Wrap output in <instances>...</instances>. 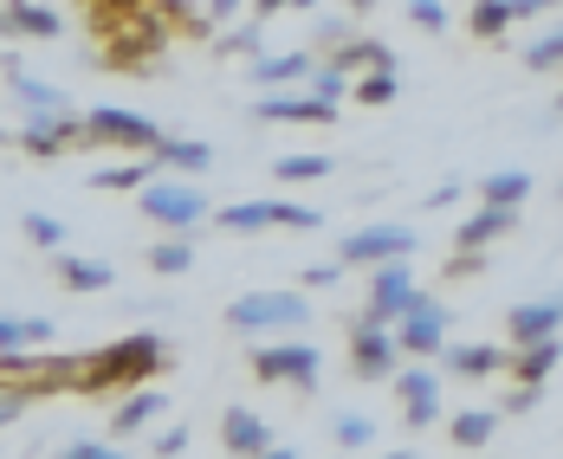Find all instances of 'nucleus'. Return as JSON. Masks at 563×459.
I'll return each instance as SVG.
<instances>
[{"instance_id": "nucleus-1", "label": "nucleus", "mask_w": 563, "mask_h": 459, "mask_svg": "<svg viewBox=\"0 0 563 459\" xmlns=\"http://www.w3.org/2000/svg\"><path fill=\"white\" fill-rule=\"evenodd\" d=\"M163 362H169V344H163L156 331H136V337H117V344H104L98 356H85V362H78V389H85V395H123V389L150 382Z\"/></svg>"}, {"instance_id": "nucleus-2", "label": "nucleus", "mask_w": 563, "mask_h": 459, "mask_svg": "<svg viewBox=\"0 0 563 459\" xmlns=\"http://www.w3.org/2000/svg\"><path fill=\"white\" fill-rule=\"evenodd\" d=\"M98 40H104V65L111 71H150L156 58L169 53V40H175V20L150 0V7H136V13H117L111 26H98Z\"/></svg>"}, {"instance_id": "nucleus-3", "label": "nucleus", "mask_w": 563, "mask_h": 459, "mask_svg": "<svg viewBox=\"0 0 563 459\" xmlns=\"http://www.w3.org/2000/svg\"><path fill=\"white\" fill-rule=\"evenodd\" d=\"M136 214L163 233H195L201 221H214V201L201 194V175L163 169L150 188H136Z\"/></svg>"}, {"instance_id": "nucleus-4", "label": "nucleus", "mask_w": 563, "mask_h": 459, "mask_svg": "<svg viewBox=\"0 0 563 459\" xmlns=\"http://www.w3.org/2000/svg\"><path fill=\"white\" fill-rule=\"evenodd\" d=\"M227 331L240 337H285V331H305L311 324V298L305 291H246L221 311Z\"/></svg>"}, {"instance_id": "nucleus-5", "label": "nucleus", "mask_w": 563, "mask_h": 459, "mask_svg": "<svg viewBox=\"0 0 563 459\" xmlns=\"http://www.w3.org/2000/svg\"><path fill=\"white\" fill-rule=\"evenodd\" d=\"M343 349H350V376L356 382H389L401 369V344H395V324H383L369 304L343 317Z\"/></svg>"}, {"instance_id": "nucleus-6", "label": "nucleus", "mask_w": 563, "mask_h": 459, "mask_svg": "<svg viewBox=\"0 0 563 459\" xmlns=\"http://www.w3.org/2000/svg\"><path fill=\"white\" fill-rule=\"evenodd\" d=\"M246 362H253L260 382H285V389H298V395H318V376H324V349L305 344L298 331H285V337H273V344H260Z\"/></svg>"}, {"instance_id": "nucleus-7", "label": "nucleus", "mask_w": 563, "mask_h": 459, "mask_svg": "<svg viewBox=\"0 0 563 459\" xmlns=\"http://www.w3.org/2000/svg\"><path fill=\"white\" fill-rule=\"evenodd\" d=\"M395 402H401V421H408V434H428L434 421H441V362L434 356H401V369L389 376Z\"/></svg>"}, {"instance_id": "nucleus-8", "label": "nucleus", "mask_w": 563, "mask_h": 459, "mask_svg": "<svg viewBox=\"0 0 563 459\" xmlns=\"http://www.w3.org/2000/svg\"><path fill=\"white\" fill-rule=\"evenodd\" d=\"M163 123L123 111V104H91L85 111V149H123V156H156Z\"/></svg>"}, {"instance_id": "nucleus-9", "label": "nucleus", "mask_w": 563, "mask_h": 459, "mask_svg": "<svg viewBox=\"0 0 563 459\" xmlns=\"http://www.w3.org/2000/svg\"><path fill=\"white\" fill-rule=\"evenodd\" d=\"M421 246V233L408 227V221H369V227L343 233L338 239V259L343 272H356V266H383V259H408Z\"/></svg>"}, {"instance_id": "nucleus-10", "label": "nucleus", "mask_w": 563, "mask_h": 459, "mask_svg": "<svg viewBox=\"0 0 563 459\" xmlns=\"http://www.w3.org/2000/svg\"><path fill=\"white\" fill-rule=\"evenodd\" d=\"M7 143L33 163H53L65 149H85V111H26V130Z\"/></svg>"}, {"instance_id": "nucleus-11", "label": "nucleus", "mask_w": 563, "mask_h": 459, "mask_svg": "<svg viewBox=\"0 0 563 459\" xmlns=\"http://www.w3.org/2000/svg\"><path fill=\"white\" fill-rule=\"evenodd\" d=\"M428 291L415 286V272H408V259H383V266H369V311L383 317V324H395V317H408L415 304H421Z\"/></svg>"}, {"instance_id": "nucleus-12", "label": "nucleus", "mask_w": 563, "mask_h": 459, "mask_svg": "<svg viewBox=\"0 0 563 459\" xmlns=\"http://www.w3.org/2000/svg\"><path fill=\"white\" fill-rule=\"evenodd\" d=\"M395 344H401V356H441L448 349V304L421 298L408 317H395Z\"/></svg>"}, {"instance_id": "nucleus-13", "label": "nucleus", "mask_w": 563, "mask_h": 459, "mask_svg": "<svg viewBox=\"0 0 563 459\" xmlns=\"http://www.w3.org/2000/svg\"><path fill=\"white\" fill-rule=\"evenodd\" d=\"M163 414H169V395H163V389H150V382L123 389V402L111 407V440H136V434H150Z\"/></svg>"}, {"instance_id": "nucleus-14", "label": "nucleus", "mask_w": 563, "mask_h": 459, "mask_svg": "<svg viewBox=\"0 0 563 459\" xmlns=\"http://www.w3.org/2000/svg\"><path fill=\"white\" fill-rule=\"evenodd\" d=\"M253 116L260 123H338V104L331 98H318V91H291V98H279V91H266V98H253Z\"/></svg>"}, {"instance_id": "nucleus-15", "label": "nucleus", "mask_w": 563, "mask_h": 459, "mask_svg": "<svg viewBox=\"0 0 563 459\" xmlns=\"http://www.w3.org/2000/svg\"><path fill=\"white\" fill-rule=\"evenodd\" d=\"M434 362H441L448 376H460V382H486V376H506L511 349H499V344H448Z\"/></svg>"}, {"instance_id": "nucleus-16", "label": "nucleus", "mask_w": 563, "mask_h": 459, "mask_svg": "<svg viewBox=\"0 0 563 459\" xmlns=\"http://www.w3.org/2000/svg\"><path fill=\"white\" fill-rule=\"evenodd\" d=\"M558 331H563V298H531V304L506 311V344H538V337H558Z\"/></svg>"}, {"instance_id": "nucleus-17", "label": "nucleus", "mask_w": 563, "mask_h": 459, "mask_svg": "<svg viewBox=\"0 0 563 459\" xmlns=\"http://www.w3.org/2000/svg\"><path fill=\"white\" fill-rule=\"evenodd\" d=\"M221 447L227 454H279V440H273V427L253 414V407H227L221 414Z\"/></svg>"}, {"instance_id": "nucleus-18", "label": "nucleus", "mask_w": 563, "mask_h": 459, "mask_svg": "<svg viewBox=\"0 0 563 459\" xmlns=\"http://www.w3.org/2000/svg\"><path fill=\"white\" fill-rule=\"evenodd\" d=\"M318 71V53L311 46H291V53H266V58H253V91H273V85H305Z\"/></svg>"}, {"instance_id": "nucleus-19", "label": "nucleus", "mask_w": 563, "mask_h": 459, "mask_svg": "<svg viewBox=\"0 0 563 459\" xmlns=\"http://www.w3.org/2000/svg\"><path fill=\"white\" fill-rule=\"evenodd\" d=\"M518 227V208H493V201H479V214H466L460 233H453V246H473V253H493L506 233Z\"/></svg>"}, {"instance_id": "nucleus-20", "label": "nucleus", "mask_w": 563, "mask_h": 459, "mask_svg": "<svg viewBox=\"0 0 563 459\" xmlns=\"http://www.w3.org/2000/svg\"><path fill=\"white\" fill-rule=\"evenodd\" d=\"M558 362H563V331H558V337H538V344H511L506 376H511V382H551V376H558Z\"/></svg>"}, {"instance_id": "nucleus-21", "label": "nucleus", "mask_w": 563, "mask_h": 459, "mask_svg": "<svg viewBox=\"0 0 563 459\" xmlns=\"http://www.w3.org/2000/svg\"><path fill=\"white\" fill-rule=\"evenodd\" d=\"M448 440L460 454H479V447H493L499 440V407H460L448 421Z\"/></svg>"}, {"instance_id": "nucleus-22", "label": "nucleus", "mask_w": 563, "mask_h": 459, "mask_svg": "<svg viewBox=\"0 0 563 459\" xmlns=\"http://www.w3.org/2000/svg\"><path fill=\"white\" fill-rule=\"evenodd\" d=\"M214 227L221 233H273L279 227V201H227V208H214Z\"/></svg>"}, {"instance_id": "nucleus-23", "label": "nucleus", "mask_w": 563, "mask_h": 459, "mask_svg": "<svg viewBox=\"0 0 563 459\" xmlns=\"http://www.w3.org/2000/svg\"><path fill=\"white\" fill-rule=\"evenodd\" d=\"M156 156H163V169H175V175H208L214 169V143H201V136H163Z\"/></svg>"}, {"instance_id": "nucleus-24", "label": "nucleus", "mask_w": 563, "mask_h": 459, "mask_svg": "<svg viewBox=\"0 0 563 459\" xmlns=\"http://www.w3.org/2000/svg\"><path fill=\"white\" fill-rule=\"evenodd\" d=\"M58 259V286L65 291H111L117 272L104 266V259H85V253H53Z\"/></svg>"}, {"instance_id": "nucleus-25", "label": "nucleus", "mask_w": 563, "mask_h": 459, "mask_svg": "<svg viewBox=\"0 0 563 459\" xmlns=\"http://www.w3.org/2000/svg\"><path fill=\"white\" fill-rule=\"evenodd\" d=\"M143 259H150L156 279H188V272H195V233H169V239H156Z\"/></svg>"}, {"instance_id": "nucleus-26", "label": "nucleus", "mask_w": 563, "mask_h": 459, "mask_svg": "<svg viewBox=\"0 0 563 459\" xmlns=\"http://www.w3.org/2000/svg\"><path fill=\"white\" fill-rule=\"evenodd\" d=\"M156 175H163V156H130V163H117V169H98L91 188H104V194H123V188H130V194H136V188H150Z\"/></svg>"}, {"instance_id": "nucleus-27", "label": "nucleus", "mask_w": 563, "mask_h": 459, "mask_svg": "<svg viewBox=\"0 0 563 459\" xmlns=\"http://www.w3.org/2000/svg\"><path fill=\"white\" fill-rule=\"evenodd\" d=\"M511 20H518V13H511V0H473V7H466V33H473V40H486V46H499V40H506Z\"/></svg>"}, {"instance_id": "nucleus-28", "label": "nucleus", "mask_w": 563, "mask_h": 459, "mask_svg": "<svg viewBox=\"0 0 563 459\" xmlns=\"http://www.w3.org/2000/svg\"><path fill=\"white\" fill-rule=\"evenodd\" d=\"M331 175H338V163H331V156H311V149H291V156H279V163H273V181H285V188L331 181Z\"/></svg>"}, {"instance_id": "nucleus-29", "label": "nucleus", "mask_w": 563, "mask_h": 459, "mask_svg": "<svg viewBox=\"0 0 563 459\" xmlns=\"http://www.w3.org/2000/svg\"><path fill=\"white\" fill-rule=\"evenodd\" d=\"M479 201H493V208H525V194H531V175L525 169H493L479 188H473Z\"/></svg>"}, {"instance_id": "nucleus-30", "label": "nucleus", "mask_w": 563, "mask_h": 459, "mask_svg": "<svg viewBox=\"0 0 563 459\" xmlns=\"http://www.w3.org/2000/svg\"><path fill=\"white\" fill-rule=\"evenodd\" d=\"M395 91H401V71H395V65H376V71H356V85H350V98H356V104H369V111H383V104H395Z\"/></svg>"}, {"instance_id": "nucleus-31", "label": "nucleus", "mask_w": 563, "mask_h": 459, "mask_svg": "<svg viewBox=\"0 0 563 459\" xmlns=\"http://www.w3.org/2000/svg\"><path fill=\"white\" fill-rule=\"evenodd\" d=\"M7 85H13V104H26V111H71V104H65V91L46 85V78H33V71H13Z\"/></svg>"}, {"instance_id": "nucleus-32", "label": "nucleus", "mask_w": 563, "mask_h": 459, "mask_svg": "<svg viewBox=\"0 0 563 459\" xmlns=\"http://www.w3.org/2000/svg\"><path fill=\"white\" fill-rule=\"evenodd\" d=\"M7 13H13V33H20V40H58L53 7H40V0H7Z\"/></svg>"}, {"instance_id": "nucleus-33", "label": "nucleus", "mask_w": 563, "mask_h": 459, "mask_svg": "<svg viewBox=\"0 0 563 459\" xmlns=\"http://www.w3.org/2000/svg\"><path fill=\"white\" fill-rule=\"evenodd\" d=\"M214 53H221V58H266V20L253 13L246 26H233V33H221V40H214Z\"/></svg>"}, {"instance_id": "nucleus-34", "label": "nucleus", "mask_w": 563, "mask_h": 459, "mask_svg": "<svg viewBox=\"0 0 563 459\" xmlns=\"http://www.w3.org/2000/svg\"><path fill=\"white\" fill-rule=\"evenodd\" d=\"M338 65L356 78V71H376V65H395V53L383 46V40H363V33H350L343 40V53H338Z\"/></svg>"}, {"instance_id": "nucleus-35", "label": "nucleus", "mask_w": 563, "mask_h": 459, "mask_svg": "<svg viewBox=\"0 0 563 459\" xmlns=\"http://www.w3.org/2000/svg\"><path fill=\"white\" fill-rule=\"evenodd\" d=\"M20 233H26V246H33V253H65V221L40 214V208H26V214H20Z\"/></svg>"}, {"instance_id": "nucleus-36", "label": "nucleus", "mask_w": 563, "mask_h": 459, "mask_svg": "<svg viewBox=\"0 0 563 459\" xmlns=\"http://www.w3.org/2000/svg\"><path fill=\"white\" fill-rule=\"evenodd\" d=\"M26 344H53V324L46 317H0V356Z\"/></svg>"}, {"instance_id": "nucleus-37", "label": "nucleus", "mask_w": 563, "mask_h": 459, "mask_svg": "<svg viewBox=\"0 0 563 459\" xmlns=\"http://www.w3.org/2000/svg\"><path fill=\"white\" fill-rule=\"evenodd\" d=\"M350 85H356V78L343 71L338 58H318V71L305 78V91H318V98H331V104H343V98H350Z\"/></svg>"}, {"instance_id": "nucleus-38", "label": "nucleus", "mask_w": 563, "mask_h": 459, "mask_svg": "<svg viewBox=\"0 0 563 459\" xmlns=\"http://www.w3.org/2000/svg\"><path fill=\"white\" fill-rule=\"evenodd\" d=\"M525 71H563V26H544L525 46Z\"/></svg>"}, {"instance_id": "nucleus-39", "label": "nucleus", "mask_w": 563, "mask_h": 459, "mask_svg": "<svg viewBox=\"0 0 563 459\" xmlns=\"http://www.w3.org/2000/svg\"><path fill=\"white\" fill-rule=\"evenodd\" d=\"M156 7L169 13L175 26H188L195 40H214V13H208V7H195V0H156Z\"/></svg>"}, {"instance_id": "nucleus-40", "label": "nucleus", "mask_w": 563, "mask_h": 459, "mask_svg": "<svg viewBox=\"0 0 563 459\" xmlns=\"http://www.w3.org/2000/svg\"><path fill=\"white\" fill-rule=\"evenodd\" d=\"M331 440L350 447V454H363V447L376 440V421H369V414H338V421H331Z\"/></svg>"}, {"instance_id": "nucleus-41", "label": "nucleus", "mask_w": 563, "mask_h": 459, "mask_svg": "<svg viewBox=\"0 0 563 459\" xmlns=\"http://www.w3.org/2000/svg\"><path fill=\"white\" fill-rule=\"evenodd\" d=\"M40 395H46V389H40L33 376H26V382H7V389H0V427H13V421L26 414V402H40Z\"/></svg>"}, {"instance_id": "nucleus-42", "label": "nucleus", "mask_w": 563, "mask_h": 459, "mask_svg": "<svg viewBox=\"0 0 563 459\" xmlns=\"http://www.w3.org/2000/svg\"><path fill=\"white\" fill-rule=\"evenodd\" d=\"M343 40H350V20H338V13H324V20L311 26V53H318V58H338Z\"/></svg>"}, {"instance_id": "nucleus-43", "label": "nucleus", "mask_w": 563, "mask_h": 459, "mask_svg": "<svg viewBox=\"0 0 563 459\" xmlns=\"http://www.w3.org/2000/svg\"><path fill=\"white\" fill-rule=\"evenodd\" d=\"M408 20L421 33H448V0H408Z\"/></svg>"}, {"instance_id": "nucleus-44", "label": "nucleus", "mask_w": 563, "mask_h": 459, "mask_svg": "<svg viewBox=\"0 0 563 459\" xmlns=\"http://www.w3.org/2000/svg\"><path fill=\"white\" fill-rule=\"evenodd\" d=\"M279 227L318 233V227H324V214H318V208H305V201H279Z\"/></svg>"}, {"instance_id": "nucleus-45", "label": "nucleus", "mask_w": 563, "mask_h": 459, "mask_svg": "<svg viewBox=\"0 0 563 459\" xmlns=\"http://www.w3.org/2000/svg\"><path fill=\"white\" fill-rule=\"evenodd\" d=\"M538 402H544V382H511V395H506L499 414H531Z\"/></svg>"}, {"instance_id": "nucleus-46", "label": "nucleus", "mask_w": 563, "mask_h": 459, "mask_svg": "<svg viewBox=\"0 0 563 459\" xmlns=\"http://www.w3.org/2000/svg\"><path fill=\"white\" fill-rule=\"evenodd\" d=\"M181 447H188V427H181V421H169V427L150 434V454H181Z\"/></svg>"}, {"instance_id": "nucleus-47", "label": "nucleus", "mask_w": 563, "mask_h": 459, "mask_svg": "<svg viewBox=\"0 0 563 459\" xmlns=\"http://www.w3.org/2000/svg\"><path fill=\"white\" fill-rule=\"evenodd\" d=\"M65 459H117V454H111V440H85V434H78V440L65 447Z\"/></svg>"}, {"instance_id": "nucleus-48", "label": "nucleus", "mask_w": 563, "mask_h": 459, "mask_svg": "<svg viewBox=\"0 0 563 459\" xmlns=\"http://www.w3.org/2000/svg\"><path fill=\"white\" fill-rule=\"evenodd\" d=\"M460 194H466V188H460V181H441V188H428V194H421V208H428V214H434V208H453V201H460Z\"/></svg>"}, {"instance_id": "nucleus-49", "label": "nucleus", "mask_w": 563, "mask_h": 459, "mask_svg": "<svg viewBox=\"0 0 563 459\" xmlns=\"http://www.w3.org/2000/svg\"><path fill=\"white\" fill-rule=\"evenodd\" d=\"M338 279H343V259H324V266H311V272H305V286H311V291L338 286Z\"/></svg>"}, {"instance_id": "nucleus-50", "label": "nucleus", "mask_w": 563, "mask_h": 459, "mask_svg": "<svg viewBox=\"0 0 563 459\" xmlns=\"http://www.w3.org/2000/svg\"><path fill=\"white\" fill-rule=\"evenodd\" d=\"M563 0H511V13H518V20H538V13H558Z\"/></svg>"}, {"instance_id": "nucleus-51", "label": "nucleus", "mask_w": 563, "mask_h": 459, "mask_svg": "<svg viewBox=\"0 0 563 459\" xmlns=\"http://www.w3.org/2000/svg\"><path fill=\"white\" fill-rule=\"evenodd\" d=\"M208 13H214V26H221V20H233V13H240V0H208Z\"/></svg>"}, {"instance_id": "nucleus-52", "label": "nucleus", "mask_w": 563, "mask_h": 459, "mask_svg": "<svg viewBox=\"0 0 563 459\" xmlns=\"http://www.w3.org/2000/svg\"><path fill=\"white\" fill-rule=\"evenodd\" d=\"M285 7H291V0H253V13H260V20H273V13H285Z\"/></svg>"}, {"instance_id": "nucleus-53", "label": "nucleus", "mask_w": 563, "mask_h": 459, "mask_svg": "<svg viewBox=\"0 0 563 459\" xmlns=\"http://www.w3.org/2000/svg\"><path fill=\"white\" fill-rule=\"evenodd\" d=\"M0 40H20V33H13V13H7V0H0Z\"/></svg>"}, {"instance_id": "nucleus-54", "label": "nucleus", "mask_w": 563, "mask_h": 459, "mask_svg": "<svg viewBox=\"0 0 563 459\" xmlns=\"http://www.w3.org/2000/svg\"><path fill=\"white\" fill-rule=\"evenodd\" d=\"M311 7H324V0H291V13H311Z\"/></svg>"}, {"instance_id": "nucleus-55", "label": "nucleus", "mask_w": 563, "mask_h": 459, "mask_svg": "<svg viewBox=\"0 0 563 459\" xmlns=\"http://www.w3.org/2000/svg\"><path fill=\"white\" fill-rule=\"evenodd\" d=\"M343 7H350V13H369V7H376V0H343Z\"/></svg>"}, {"instance_id": "nucleus-56", "label": "nucleus", "mask_w": 563, "mask_h": 459, "mask_svg": "<svg viewBox=\"0 0 563 459\" xmlns=\"http://www.w3.org/2000/svg\"><path fill=\"white\" fill-rule=\"evenodd\" d=\"M551 116H563V91H558V104H551Z\"/></svg>"}, {"instance_id": "nucleus-57", "label": "nucleus", "mask_w": 563, "mask_h": 459, "mask_svg": "<svg viewBox=\"0 0 563 459\" xmlns=\"http://www.w3.org/2000/svg\"><path fill=\"white\" fill-rule=\"evenodd\" d=\"M558 298H563V291H558Z\"/></svg>"}]
</instances>
